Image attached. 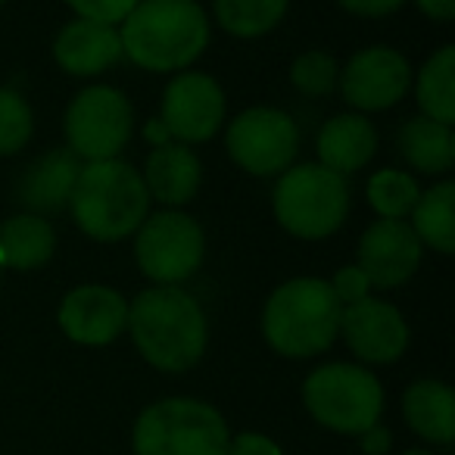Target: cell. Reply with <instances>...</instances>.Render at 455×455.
<instances>
[{
	"label": "cell",
	"mask_w": 455,
	"mask_h": 455,
	"mask_svg": "<svg viewBox=\"0 0 455 455\" xmlns=\"http://www.w3.org/2000/svg\"><path fill=\"white\" fill-rule=\"evenodd\" d=\"M134 347L159 371H188L206 353L209 324L200 303L181 287H150L128 306Z\"/></svg>",
	"instance_id": "1"
},
{
	"label": "cell",
	"mask_w": 455,
	"mask_h": 455,
	"mask_svg": "<svg viewBox=\"0 0 455 455\" xmlns=\"http://www.w3.org/2000/svg\"><path fill=\"white\" fill-rule=\"evenodd\" d=\"M122 53L147 72L188 69L209 44L206 10L196 0H138L119 28Z\"/></svg>",
	"instance_id": "2"
},
{
	"label": "cell",
	"mask_w": 455,
	"mask_h": 455,
	"mask_svg": "<svg viewBox=\"0 0 455 455\" xmlns=\"http://www.w3.org/2000/svg\"><path fill=\"white\" fill-rule=\"evenodd\" d=\"M69 206L84 235L100 243H116L132 237L150 215V194L132 163L97 159L78 169Z\"/></svg>",
	"instance_id": "3"
},
{
	"label": "cell",
	"mask_w": 455,
	"mask_h": 455,
	"mask_svg": "<svg viewBox=\"0 0 455 455\" xmlns=\"http://www.w3.org/2000/svg\"><path fill=\"white\" fill-rule=\"evenodd\" d=\"M340 299L328 281L293 278L268 297L262 309V334L275 353L287 359L318 355L340 334Z\"/></svg>",
	"instance_id": "4"
},
{
	"label": "cell",
	"mask_w": 455,
	"mask_h": 455,
	"mask_svg": "<svg viewBox=\"0 0 455 455\" xmlns=\"http://www.w3.org/2000/svg\"><path fill=\"white\" fill-rule=\"evenodd\" d=\"M275 219L287 235L303 241H322L340 231L349 212L347 178L322 163L291 165L275 184Z\"/></svg>",
	"instance_id": "5"
},
{
	"label": "cell",
	"mask_w": 455,
	"mask_h": 455,
	"mask_svg": "<svg viewBox=\"0 0 455 455\" xmlns=\"http://www.w3.org/2000/svg\"><path fill=\"white\" fill-rule=\"evenodd\" d=\"M228 424L200 399H163L140 411L134 455H225Z\"/></svg>",
	"instance_id": "6"
},
{
	"label": "cell",
	"mask_w": 455,
	"mask_h": 455,
	"mask_svg": "<svg viewBox=\"0 0 455 455\" xmlns=\"http://www.w3.org/2000/svg\"><path fill=\"white\" fill-rule=\"evenodd\" d=\"M306 409L318 424L337 434H365L380 421L384 387L371 371L347 362L322 365L306 378Z\"/></svg>",
	"instance_id": "7"
},
{
	"label": "cell",
	"mask_w": 455,
	"mask_h": 455,
	"mask_svg": "<svg viewBox=\"0 0 455 455\" xmlns=\"http://www.w3.org/2000/svg\"><path fill=\"white\" fill-rule=\"evenodd\" d=\"M140 272L163 287H178L181 281L194 278L206 256V237L203 228L181 209L147 215L138 228L134 241Z\"/></svg>",
	"instance_id": "8"
},
{
	"label": "cell",
	"mask_w": 455,
	"mask_h": 455,
	"mask_svg": "<svg viewBox=\"0 0 455 455\" xmlns=\"http://www.w3.org/2000/svg\"><path fill=\"white\" fill-rule=\"evenodd\" d=\"M132 103L122 91L109 84H94L72 97L66 109V140L76 156L88 163L97 159H119L132 138Z\"/></svg>",
	"instance_id": "9"
},
{
	"label": "cell",
	"mask_w": 455,
	"mask_h": 455,
	"mask_svg": "<svg viewBox=\"0 0 455 455\" xmlns=\"http://www.w3.org/2000/svg\"><path fill=\"white\" fill-rule=\"evenodd\" d=\"M225 147L228 156L243 172L272 178L293 165V156L299 150V132L297 122L281 109L253 107L231 119Z\"/></svg>",
	"instance_id": "10"
},
{
	"label": "cell",
	"mask_w": 455,
	"mask_h": 455,
	"mask_svg": "<svg viewBox=\"0 0 455 455\" xmlns=\"http://www.w3.org/2000/svg\"><path fill=\"white\" fill-rule=\"evenodd\" d=\"M159 122L178 144H203L225 122V94L206 72H181L163 94Z\"/></svg>",
	"instance_id": "11"
},
{
	"label": "cell",
	"mask_w": 455,
	"mask_h": 455,
	"mask_svg": "<svg viewBox=\"0 0 455 455\" xmlns=\"http://www.w3.org/2000/svg\"><path fill=\"white\" fill-rule=\"evenodd\" d=\"M340 91L349 107L362 113L396 107L411 84V66L393 47H365L340 72Z\"/></svg>",
	"instance_id": "12"
},
{
	"label": "cell",
	"mask_w": 455,
	"mask_h": 455,
	"mask_svg": "<svg viewBox=\"0 0 455 455\" xmlns=\"http://www.w3.org/2000/svg\"><path fill=\"white\" fill-rule=\"evenodd\" d=\"M421 241L415 237L405 219H378L365 228L359 241V262L355 266L365 272L371 287L390 291L399 287L418 272L421 266Z\"/></svg>",
	"instance_id": "13"
},
{
	"label": "cell",
	"mask_w": 455,
	"mask_h": 455,
	"mask_svg": "<svg viewBox=\"0 0 455 455\" xmlns=\"http://www.w3.org/2000/svg\"><path fill=\"white\" fill-rule=\"evenodd\" d=\"M340 334L362 362H374V365L396 362L409 347V324L403 312L374 297L343 306Z\"/></svg>",
	"instance_id": "14"
},
{
	"label": "cell",
	"mask_w": 455,
	"mask_h": 455,
	"mask_svg": "<svg viewBox=\"0 0 455 455\" xmlns=\"http://www.w3.org/2000/svg\"><path fill=\"white\" fill-rule=\"evenodd\" d=\"M60 328L82 347H107L128 328V299L103 284H82L60 303Z\"/></svg>",
	"instance_id": "15"
},
{
	"label": "cell",
	"mask_w": 455,
	"mask_h": 455,
	"mask_svg": "<svg viewBox=\"0 0 455 455\" xmlns=\"http://www.w3.org/2000/svg\"><path fill=\"white\" fill-rule=\"evenodd\" d=\"M53 57L63 66V72L76 78H91L116 66L125 53H122V38L116 26L76 20L57 35Z\"/></svg>",
	"instance_id": "16"
},
{
	"label": "cell",
	"mask_w": 455,
	"mask_h": 455,
	"mask_svg": "<svg viewBox=\"0 0 455 455\" xmlns=\"http://www.w3.org/2000/svg\"><path fill=\"white\" fill-rule=\"evenodd\" d=\"M78 156L72 150H51L38 156L16 184V200L32 215L60 212L69 206L72 188L78 178Z\"/></svg>",
	"instance_id": "17"
},
{
	"label": "cell",
	"mask_w": 455,
	"mask_h": 455,
	"mask_svg": "<svg viewBox=\"0 0 455 455\" xmlns=\"http://www.w3.org/2000/svg\"><path fill=\"white\" fill-rule=\"evenodd\" d=\"M140 178H144V188L150 194V200L165 203V206H184L200 190L203 165L190 147L169 140L163 147H153Z\"/></svg>",
	"instance_id": "18"
},
{
	"label": "cell",
	"mask_w": 455,
	"mask_h": 455,
	"mask_svg": "<svg viewBox=\"0 0 455 455\" xmlns=\"http://www.w3.org/2000/svg\"><path fill=\"white\" fill-rule=\"evenodd\" d=\"M315 147L318 163L347 178L371 163L374 150H378V132L362 113H343L324 122Z\"/></svg>",
	"instance_id": "19"
},
{
	"label": "cell",
	"mask_w": 455,
	"mask_h": 455,
	"mask_svg": "<svg viewBox=\"0 0 455 455\" xmlns=\"http://www.w3.org/2000/svg\"><path fill=\"white\" fill-rule=\"evenodd\" d=\"M57 253V231L47 219L32 212L0 221V266L32 272L51 262Z\"/></svg>",
	"instance_id": "20"
},
{
	"label": "cell",
	"mask_w": 455,
	"mask_h": 455,
	"mask_svg": "<svg viewBox=\"0 0 455 455\" xmlns=\"http://www.w3.org/2000/svg\"><path fill=\"white\" fill-rule=\"evenodd\" d=\"M405 421L430 443H452L455 436V396L440 380H418L403 396Z\"/></svg>",
	"instance_id": "21"
},
{
	"label": "cell",
	"mask_w": 455,
	"mask_h": 455,
	"mask_svg": "<svg viewBox=\"0 0 455 455\" xmlns=\"http://www.w3.org/2000/svg\"><path fill=\"white\" fill-rule=\"evenodd\" d=\"M399 153L411 169L424 175H443L455 163L452 125H443L427 116H415L399 128Z\"/></svg>",
	"instance_id": "22"
},
{
	"label": "cell",
	"mask_w": 455,
	"mask_h": 455,
	"mask_svg": "<svg viewBox=\"0 0 455 455\" xmlns=\"http://www.w3.org/2000/svg\"><path fill=\"white\" fill-rule=\"evenodd\" d=\"M411 231L421 241V247H430L436 253H452L455 250V184L440 181L418 196L411 209Z\"/></svg>",
	"instance_id": "23"
},
{
	"label": "cell",
	"mask_w": 455,
	"mask_h": 455,
	"mask_svg": "<svg viewBox=\"0 0 455 455\" xmlns=\"http://www.w3.org/2000/svg\"><path fill=\"white\" fill-rule=\"evenodd\" d=\"M418 107L421 116L443 125H452L455 122V47L446 44L421 66L418 72Z\"/></svg>",
	"instance_id": "24"
},
{
	"label": "cell",
	"mask_w": 455,
	"mask_h": 455,
	"mask_svg": "<svg viewBox=\"0 0 455 455\" xmlns=\"http://www.w3.org/2000/svg\"><path fill=\"white\" fill-rule=\"evenodd\" d=\"M291 0H212L215 22L235 38H259L272 32Z\"/></svg>",
	"instance_id": "25"
},
{
	"label": "cell",
	"mask_w": 455,
	"mask_h": 455,
	"mask_svg": "<svg viewBox=\"0 0 455 455\" xmlns=\"http://www.w3.org/2000/svg\"><path fill=\"white\" fill-rule=\"evenodd\" d=\"M421 188L403 169H380L368 181V203L380 219H405L415 209Z\"/></svg>",
	"instance_id": "26"
},
{
	"label": "cell",
	"mask_w": 455,
	"mask_h": 455,
	"mask_svg": "<svg viewBox=\"0 0 455 455\" xmlns=\"http://www.w3.org/2000/svg\"><path fill=\"white\" fill-rule=\"evenodd\" d=\"M35 116L26 97L13 88H0V156H13L32 140Z\"/></svg>",
	"instance_id": "27"
},
{
	"label": "cell",
	"mask_w": 455,
	"mask_h": 455,
	"mask_svg": "<svg viewBox=\"0 0 455 455\" xmlns=\"http://www.w3.org/2000/svg\"><path fill=\"white\" fill-rule=\"evenodd\" d=\"M337 76H340V69H337V60L331 57V53H324V51L303 53V57H297V63H293V69H291L293 88H297L299 94H306V97L331 94V91H334V84H337Z\"/></svg>",
	"instance_id": "28"
},
{
	"label": "cell",
	"mask_w": 455,
	"mask_h": 455,
	"mask_svg": "<svg viewBox=\"0 0 455 455\" xmlns=\"http://www.w3.org/2000/svg\"><path fill=\"white\" fill-rule=\"evenodd\" d=\"M76 10L78 20L100 22V26H116L125 22V16L138 7V0H66Z\"/></svg>",
	"instance_id": "29"
},
{
	"label": "cell",
	"mask_w": 455,
	"mask_h": 455,
	"mask_svg": "<svg viewBox=\"0 0 455 455\" xmlns=\"http://www.w3.org/2000/svg\"><path fill=\"white\" fill-rule=\"evenodd\" d=\"M331 291H334V297L340 299V306H353L359 303V299L368 297V291H371V281L365 278V272H362L359 266H343L340 272L334 275V281H328Z\"/></svg>",
	"instance_id": "30"
},
{
	"label": "cell",
	"mask_w": 455,
	"mask_h": 455,
	"mask_svg": "<svg viewBox=\"0 0 455 455\" xmlns=\"http://www.w3.org/2000/svg\"><path fill=\"white\" fill-rule=\"evenodd\" d=\"M225 455H281V446L262 434H237L228 440Z\"/></svg>",
	"instance_id": "31"
},
{
	"label": "cell",
	"mask_w": 455,
	"mask_h": 455,
	"mask_svg": "<svg viewBox=\"0 0 455 455\" xmlns=\"http://www.w3.org/2000/svg\"><path fill=\"white\" fill-rule=\"evenodd\" d=\"M347 13L353 16H368V20H374V16H390L396 13L399 7H403L405 0H337Z\"/></svg>",
	"instance_id": "32"
},
{
	"label": "cell",
	"mask_w": 455,
	"mask_h": 455,
	"mask_svg": "<svg viewBox=\"0 0 455 455\" xmlns=\"http://www.w3.org/2000/svg\"><path fill=\"white\" fill-rule=\"evenodd\" d=\"M362 449H365L368 455H384L387 449H390V430L380 427V424L368 427L365 434H362Z\"/></svg>",
	"instance_id": "33"
},
{
	"label": "cell",
	"mask_w": 455,
	"mask_h": 455,
	"mask_svg": "<svg viewBox=\"0 0 455 455\" xmlns=\"http://www.w3.org/2000/svg\"><path fill=\"white\" fill-rule=\"evenodd\" d=\"M415 7L434 22H449L455 16V0H415Z\"/></svg>",
	"instance_id": "34"
},
{
	"label": "cell",
	"mask_w": 455,
	"mask_h": 455,
	"mask_svg": "<svg viewBox=\"0 0 455 455\" xmlns=\"http://www.w3.org/2000/svg\"><path fill=\"white\" fill-rule=\"evenodd\" d=\"M144 138L150 140L153 147H163V144H169V140H172V134L159 119H150V122H147V128H144Z\"/></svg>",
	"instance_id": "35"
},
{
	"label": "cell",
	"mask_w": 455,
	"mask_h": 455,
	"mask_svg": "<svg viewBox=\"0 0 455 455\" xmlns=\"http://www.w3.org/2000/svg\"><path fill=\"white\" fill-rule=\"evenodd\" d=\"M405 455H427V452H421V449H411V452H405Z\"/></svg>",
	"instance_id": "36"
},
{
	"label": "cell",
	"mask_w": 455,
	"mask_h": 455,
	"mask_svg": "<svg viewBox=\"0 0 455 455\" xmlns=\"http://www.w3.org/2000/svg\"><path fill=\"white\" fill-rule=\"evenodd\" d=\"M0 275H4V266H0Z\"/></svg>",
	"instance_id": "37"
},
{
	"label": "cell",
	"mask_w": 455,
	"mask_h": 455,
	"mask_svg": "<svg viewBox=\"0 0 455 455\" xmlns=\"http://www.w3.org/2000/svg\"><path fill=\"white\" fill-rule=\"evenodd\" d=\"M0 4H4V0H0Z\"/></svg>",
	"instance_id": "38"
}]
</instances>
